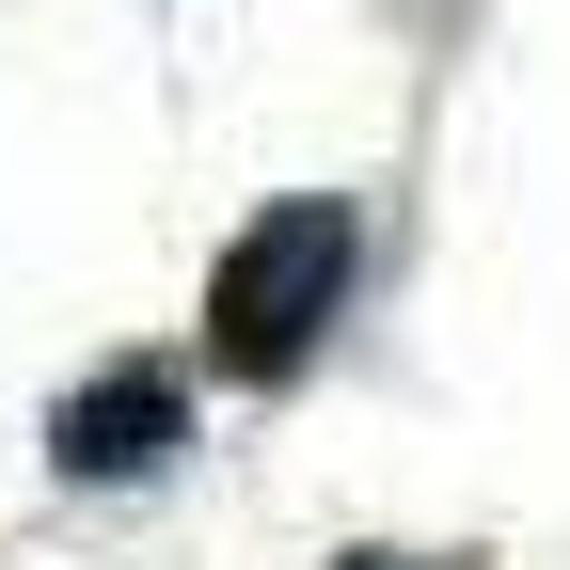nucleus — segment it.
Masks as SVG:
<instances>
[{
	"label": "nucleus",
	"mask_w": 570,
	"mask_h": 570,
	"mask_svg": "<svg viewBox=\"0 0 570 570\" xmlns=\"http://www.w3.org/2000/svg\"><path fill=\"white\" fill-rule=\"evenodd\" d=\"M348 570H428V554H348Z\"/></svg>",
	"instance_id": "3"
},
{
	"label": "nucleus",
	"mask_w": 570,
	"mask_h": 570,
	"mask_svg": "<svg viewBox=\"0 0 570 570\" xmlns=\"http://www.w3.org/2000/svg\"><path fill=\"white\" fill-rule=\"evenodd\" d=\"M348 206L333 190H302V206H254V223L223 238V269H206V348H223L238 381H302V348L333 333V302H348Z\"/></svg>",
	"instance_id": "1"
},
{
	"label": "nucleus",
	"mask_w": 570,
	"mask_h": 570,
	"mask_svg": "<svg viewBox=\"0 0 570 570\" xmlns=\"http://www.w3.org/2000/svg\"><path fill=\"white\" fill-rule=\"evenodd\" d=\"M190 444V396H175V365H96L80 396L48 412V460L80 475V491H111V475H159Z\"/></svg>",
	"instance_id": "2"
}]
</instances>
